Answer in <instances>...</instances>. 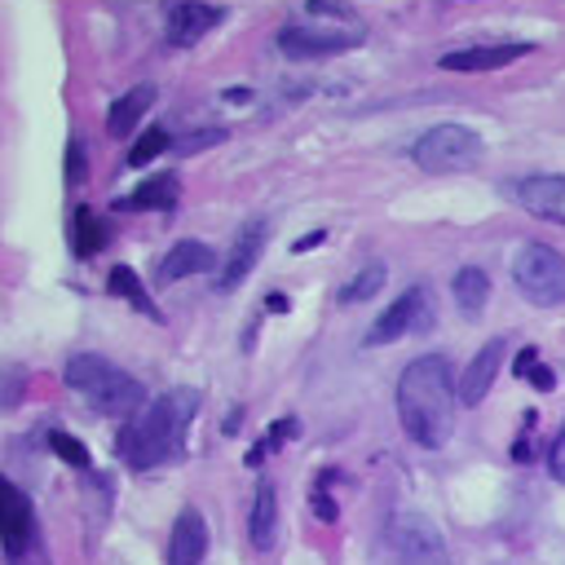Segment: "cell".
Segmentation results:
<instances>
[{
	"label": "cell",
	"mask_w": 565,
	"mask_h": 565,
	"mask_svg": "<svg viewBox=\"0 0 565 565\" xmlns=\"http://www.w3.org/2000/svg\"><path fill=\"white\" fill-rule=\"evenodd\" d=\"M455 402H459V384H455L446 358L424 353V358L402 366V375H397V419H402V428L415 446L437 450V446L450 441Z\"/></svg>",
	"instance_id": "1"
},
{
	"label": "cell",
	"mask_w": 565,
	"mask_h": 565,
	"mask_svg": "<svg viewBox=\"0 0 565 565\" xmlns=\"http://www.w3.org/2000/svg\"><path fill=\"white\" fill-rule=\"evenodd\" d=\"M199 411V393L194 388H168L154 402H146V411H137L124 428H119V459L128 468H154L168 463L185 450V433L190 419Z\"/></svg>",
	"instance_id": "2"
},
{
	"label": "cell",
	"mask_w": 565,
	"mask_h": 565,
	"mask_svg": "<svg viewBox=\"0 0 565 565\" xmlns=\"http://www.w3.org/2000/svg\"><path fill=\"white\" fill-rule=\"evenodd\" d=\"M62 380L66 388H75L93 411L102 415H115V419H132L137 411H146V388L119 371L115 362L97 358V353H75L66 366H62Z\"/></svg>",
	"instance_id": "3"
},
{
	"label": "cell",
	"mask_w": 565,
	"mask_h": 565,
	"mask_svg": "<svg viewBox=\"0 0 565 565\" xmlns=\"http://www.w3.org/2000/svg\"><path fill=\"white\" fill-rule=\"evenodd\" d=\"M411 159L433 172V177H446V172H468L481 163V137L463 124H433L428 132L415 137L411 146Z\"/></svg>",
	"instance_id": "4"
},
{
	"label": "cell",
	"mask_w": 565,
	"mask_h": 565,
	"mask_svg": "<svg viewBox=\"0 0 565 565\" xmlns=\"http://www.w3.org/2000/svg\"><path fill=\"white\" fill-rule=\"evenodd\" d=\"M512 282L530 305L552 309L565 300V256L547 243H525L512 256Z\"/></svg>",
	"instance_id": "5"
},
{
	"label": "cell",
	"mask_w": 565,
	"mask_h": 565,
	"mask_svg": "<svg viewBox=\"0 0 565 565\" xmlns=\"http://www.w3.org/2000/svg\"><path fill=\"white\" fill-rule=\"evenodd\" d=\"M433 318H437V309H433L428 282H411V287L371 322V331H366L362 344H393V340L406 335V331H428Z\"/></svg>",
	"instance_id": "6"
},
{
	"label": "cell",
	"mask_w": 565,
	"mask_h": 565,
	"mask_svg": "<svg viewBox=\"0 0 565 565\" xmlns=\"http://www.w3.org/2000/svg\"><path fill=\"white\" fill-rule=\"evenodd\" d=\"M362 44V31L358 26H300V22H287L278 26V49L296 62H309V57H335V53H349Z\"/></svg>",
	"instance_id": "7"
},
{
	"label": "cell",
	"mask_w": 565,
	"mask_h": 565,
	"mask_svg": "<svg viewBox=\"0 0 565 565\" xmlns=\"http://www.w3.org/2000/svg\"><path fill=\"white\" fill-rule=\"evenodd\" d=\"M388 539L397 547V556L406 565H446V547H441V534L428 516L419 512H397L388 521Z\"/></svg>",
	"instance_id": "8"
},
{
	"label": "cell",
	"mask_w": 565,
	"mask_h": 565,
	"mask_svg": "<svg viewBox=\"0 0 565 565\" xmlns=\"http://www.w3.org/2000/svg\"><path fill=\"white\" fill-rule=\"evenodd\" d=\"M512 199L539 216V221H556L565 225V177L561 172H539V177H521L512 185Z\"/></svg>",
	"instance_id": "9"
},
{
	"label": "cell",
	"mask_w": 565,
	"mask_h": 565,
	"mask_svg": "<svg viewBox=\"0 0 565 565\" xmlns=\"http://www.w3.org/2000/svg\"><path fill=\"white\" fill-rule=\"evenodd\" d=\"M265 238H269V225H265V221H247V225L234 234V247H230V256H225L221 269H216V287H221V291H234V287L256 269V260H260V252H265Z\"/></svg>",
	"instance_id": "10"
},
{
	"label": "cell",
	"mask_w": 565,
	"mask_h": 565,
	"mask_svg": "<svg viewBox=\"0 0 565 565\" xmlns=\"http://www.w3.org/2000/svg\"><path fill=\"white\" fill-rule=\"evenodd\" d=\"M0 543H4V556H22L35 543V512L26 494L9 481L0 486Z\"/></svg>",
	"instance_id": "11"
},
{
	"label": "cell",
	"mask_w": 565,
	"mask_h": 565,
	"mask_svg": "<svg viewBox=\"0 0 565 565\" xmlns=\"http://www.w3.org/2000/svg\"><path fill=\"white\" fill-rule=\"evenodd\" d=\"M503 349H508V340L494 335V340H486V344L472 353V362L459 371V406L486 402V393L494 388V375H499V366H503Z\"/></svg>",
	"instance_id": "12"
},
{
	"label": "cell",
	"mask_w": 565,
	"mask_h": 565,
	"mask_svg": "<svg viewBox=\"0 0 565 565\" xmlns=\"http://www.w3.org/2000/svg\"><path fill=\"white\" fill-rule=\"evenodd\" d=\"M207 552V521L199 508H181L168 534V565H199Z\"/></svg>",
	"instance_id": "13"
},
{
	"label": "cell",
	"mask_w": 565,
	"mask_h": 565,
	"mask_svg": "<svg viewBox=\"0 0 565 565\" xmlns=\"http://www.w3.org/2000/svg\"><path fill=\"white\" fill-rule=\"evenodd\" d=\"M530 44H472V49H455L441 57V71H459V75H481V71H499L516 57H525Z\"/></svg>",
	"instance_id": "14"
},
{
	"label": "cell",
	"mask_w": 565,
	"mask_h": 565,
	"mask_svg": "<svg viewBox=\"0 0 565 565\" xmlns=\"http://www.w3.org/2000/svg\"><path fill=\"white\" fill-rule=\"evenodd\" d=\"M221 18H225L221 4H194V0H181V4L168 9V40L181 44V49H185V44H199Z\"/></svg>",
	"instance_id": "15"
},
{
	"label": "cell",
	"mask_w": 565,
	"mask_h": 565,
	"mask_svg": "<svg viewBox=\"0 0 565 565\" xmlns=\"http://www.w3.org/2000/svg\"><path fill=\"white\" fill-rule=\"evenodd\" d=\"M212 265H216V256H212L207 243H199V238H181V243H172L168 256L159 260L154 278H159V282H181V278H190V274H207Z\"/></svg>",
	"instance_id": "16"
},
{
	"label": "cell",
	"mask_w": 565,
	"mask_h": 565,
	"mask_svg": "<svg viewBox=\"0 0 565 565\" xmlns=\"http://www.w3.org/2000/svg\"><path fill=\"white\" fill-rule=\"evenodd\" d=\"M247 539L256 552H269L278 543V490L274 481H260L252 494V512H247Z\"/></svg>",
	"instance_id": "17"
},
{
	"label": "cell",
	"mask_w": 565,
	"mask_h": 565,
	"mask_svg": "<svg viewBox=\"0 0 565 565\" xmlns=\"http://www.w3.org/2000/svg\"><path fill=\"white\" fill-rule=\"evenodd\" d=\"M181 199V181L177 172H159V177H146L128 199H119L115 207L119 212H150V207H172Z\"/></svg>",
	"instance_id": "18"
},
{
	"label": "cell",
	"mask_w": 565,
	"mask_h": 565,
	"mask_svg": "<svg viewBox=\"0 0 565 565\" xmlns=\"http://www.w3.org/2000/svg\"><path fill=\"white\" fill-rule=\"evenodd\" d=\"M150 102H154V84H137V88H128L124 97H115V106L106 110L110 137H128V132L141 124V115L150 110Z\"/></svg>",
	"instance_id": "19"
},
{
	"label": "cell",
	"mask_w": 565,
	"mask_h": 565,
	"mask_svg": "<svg viewBox=\"0 0 565 565\" xmlns=\"http://www.w3.org/2000/svg\"><path fill=\"white\" fill-rule=\"evenodd\" d=\"M450 291H455V309H459L463 318H481V309H486V300H490V278H486V269L463 265V269L450 278Z\"/></svg>",
	"instance_id": "20"
},
{
	"label": "cell",
	"mask_w": 565,
	"mask_h": 565,
	"mask_svg": "<svg viewBox=\"0 0 565 565\" xmlns=\"http://www.w3.org/2000/svg\"><path fill=\"white\" fill-rule=\"evenodd\" d=\"M106 291H110V296H124V300H128L137 313H146L150 322H163L159 305L150 300V291L141 287V278H137L128 265H115V269H110V278H106Z\"/></svg>",
	"instance_id": "21"
},
{
	"label": "cell",
	"mask_w": 565,
	"mask_h": 565,
	"mask_svg": "<svg viewBox=\"0 0 565 565\" xmlns=\"http://www.w3.org/2000/svg\"><path fill=\"white\" fill-rule=\"evenodd\" d=\"M71 247H75V256H84V260H88L97 247H106V221H102L93 207H84V203L71 212Z\"/></svg>",
	"instance_id": "22"
},
{
	"label": "cell",
	"mask_w": 565,
	"mask_h": 565,
	"mask_svg": "<svg viewBox=\"0 0 565 565\" xmlns=\"http://www.w3.org/2000/svg\"><path fill=\"white\" fill-rule=\"evenodd\" d=\"M388 282V269L375 260V265H366V269H358L344 287H340V305H362V300H371L380 287Z\"/></svg>",
	"instance_id": "23"
},
{
	"label": "cell",
	"mask_w": 565,
	"mask_h": 565,
	"mask_svg": "<svg viewBox=\"0 0 565 565\" xmlns=\"http://www.w3.org/2000/svg\"><path fill=\"white\" fill-rule=\"evenodd\" d=\"M49 450H53V455H57L66 468H79V472L93 463V459H88V446H84L79 437L62 433V428H53V433H49Z\"/></svg>",
	"instance_id": "24"
},
{
	"label": "cell",
	"mask_w": 565,
	"mask_h": 565,
	"mask_svg": "<svg viewBox=\"0 0 565 565\" xmlns=\"http://www.w3.org/2000/svg\"><path fill=\"white\" fill-rule=\"evenodd\" d=\"M168 146H172V141H168V132L154 124V128H146V132H141V141H132V150H128V163H132V168H141V163H150L154 154H163Z\"/></svg>",
	"instance_id": "25"
},
{
	"label": "cell",
	"mask_w": 565,
	"mask_h": 565,
	"mask_svg": "<svg viewBox=\"0 0 565 565\" xmlns=\"http://www.w3.org/2000/svg\"><path fill=\"white\" fill-rule=\"evenodd\" d=\"M221 141H225V128H203V132H190L185 141H177V154H194V150H207Z\"/></svg>",
	"instance_id": "26"
},
{
	"label": "cell",
	"mask_w": 565,
	"mask_h": 565,
	"mask_svg": "<svg viewBox=\"0 0 565 565\" xmlns=\"http://www.w3.org/2000/svg\"><path fill=\"white\" fill-rule=\"evenodd\" d=\"M66 181H71V185L88 181V159H84V146H79V137H71V146H66Z\"/></svg>",
	"instance_id": "27"
},
{
	"label": "cell",
	"mask_w": 565,
	"mask_h": 565,
	"mask_svg": "<svg viewBox=\"0 0 565 565\" xmlns=\"http://www.w3.org/2000/svg\"><path fill=\"white\" fill-rule=\"evenodd\" d=\"M534 424H539V415L525 411V419H521V437H516V446H512V459H516V463H530V455H534Z\"/></svg>",
	"instance_id": "28"
},
{
	"label": "cell",
	"mask_w": 565,
	"mask_h": 565,
	"mask_svg": "<svg viewBox=\"0 0 565 565\" xmlns=\"http://www.w3.org/2000/svg\"><path fill=\"white\" fill-rule=\"evenodd\" d=\"M547 472H552V481H561L565 486V428L552 437V446H547Z\"/></svg>",
	"instance_id": "29"
},
{
	"label": "cell",
	"mask_w": 565,
	"mask_h": 565,
	"mask_svg": "<svg viewBox=\"0 0 565 565\" xmlns=\"http://www.w3.org/2000/svg\"><path fill=\"white\" fill-rule=\"evenodd\" d=\"M309 508H313V516H322V521H335V516H340V508H335V499L327 494V486H313Z\"/></svg>",
	"instance_id": "30"
},
{
	"label": "cell",
	"mask_w": 565,
	"mask_h": 565,
	"mask_svg": "<svg viewBox=\"0 0 565 565\" xmlns=\"http://www.w3.org/2000/svg\"><path fill=\"white\" fill-rule=\"evenodd\" d=\"M525 380H530L539 393H552V388H556V375H552V366H543V362H534V366L525 371Z\"/></svg>",
	"instance_id": "31"
},
{
	"label": "cell",
	"mask_w": 565,
	"mask_h": 565,
	"mask_svg": "<svg viewBox=\"0 0 565 565\" xmlns=\"http://www.w3.org/2000/svg\"><path fill=\"white\" fill-rule=\"evenodd\" d=\"M296 433H300V424H296V419H274V424H269V437H265V441H269V446H282V441H291Z\"/></svg>",
	"instance_id": "32"
},
{
	"label": "cell",
	"mask_w": 565,
	"mask_h": 565,
	"mask_svg": "<svg viewBox=\"0 0 565 565\" xmlns=\"http://www.w3.org/2000/svg\"><path fill=\"white\" fill-rule=\"evenodd\" d=\"M322 238H327V230H309V234H300V238L291 243V252H296V256H300V252H313Z\"/></svg>",
	"instance_id": "33"
},
{
	"label": "cell",
	"mask_w": 565,
	"mask_h": 565,
	"mask_svg": "<svg viewBox=\"0 0 565 565\" xmlns=\"http://www.w3.org/2000/svg\"><path fill=\"white\" fill-rule=\"evenodd\" d=\"M534 362H539V349H534V344H530V349H521V353H516V362H512V371H516V375H521V380H525V371H530V366H534Z\"/></svg>",
	"instance_id": "34"
},
{
	"label": "cell",
	"mask_w": 565,
	"mask_h": 565,
	"mask_svg": "<svg viewBox=\"0 0 565 565\" xmlns=\"http://www.w3.org/2000/svg\"><path fill=\"white\" fill-rule=\"evenodd\" d=\"M9 565H49V561H44V552H35V543H31L22 556H9Z\"/></svg>",
	"instance_id": "35"
},
{
	"label": "cell",
	"mask_w": 565,
	"mask_h": 565,
	"mask_svg": "<svg viewBox=\"0 0 565 565\" xmlns=\"http://www.w3.org/2000/svg\"><path fill=\"white\" fill-rule=\"evenodd\" d=\"M265 309H269V313H287V309H291V300H287L282 291H269V296H265Z\"/></svg>",
	"instance_id": "36"
},
{
	"label": "cell",
	"mask_w": 565,
	"mask_h": 565,
	"mask_svg": "<svg viewBox=\"0 0 565 565\" xmlns=\"http://www.w3.org/2000/svg\"><path fill=\"white\" fill-rule=\"evenodd\" d=\"M265 450H269V441H256V446H252V450H247V463H252V468H256V463H260V459H265Z\"/></svg>",
	"instance_id": "37"
},
{
	"label": "cell",
	"mask_w": 565,
	"mask_h": 565,
	"mask_svg": "<svg viewBox=\"0 0 565 565\" xmlns=\"http://www.w3.org/2000/svg\"><path fill=\"white\" fill-rule=\"evenodd\" d=\"M225 102H252V88H225Z\"/></svg>",
	"instance_id": "38"
}]
</instances>
